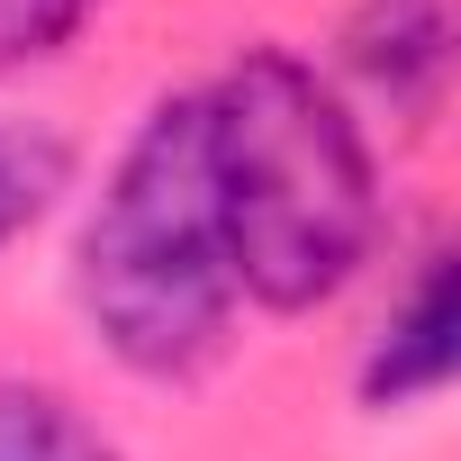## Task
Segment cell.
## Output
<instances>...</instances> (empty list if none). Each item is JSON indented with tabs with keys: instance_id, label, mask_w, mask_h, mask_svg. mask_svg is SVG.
Masks as SVG:
<instances>
[{
	"instance_id": "6da1fadb",
	"label": "cell",
	"mask_w": 461,
	"mask_h": 461,
	"mask_svg": "<svg viewBox=\"0 0 461 461\" xmlns=\"http://www.w3.org/2000/svg\"><path fill=\"white\" fill-rule=\"evenodd\" d=\"M199 127L236 299H263L281 317L335 299L380 236V181L353 109L299 55L245 46L199 91Z\"/></svg>"
},
{
	"instance_id": "7a4b0ae2",
	"label": "cell",
	"mask_w": 461,
	"mask_h": 461,
	"mask_svg": "<svg viewBox=\"0 0 461 461\" xmlns=\"http://www.w3.org/2000/svg\"><path fill=\"white\" fill-rule=\"evenodd\" d=\"M73 290H82L91 335L145 380H190L226 353L236 263H226V226H217L199 91L163 100L127 136V154L82 226Z\"/></svg>"
},
{
	"instance_id": "3957f363",
	"label": "cell",
	"mask_w": 461,
	"mask_h": 461,
	"mask_svg": "<svg viewBox=\"0 0 461 461\" xmlns=\"http://www.w3.org/2000/svg\"><path fill=\"white\" fill-rule=\"evenodd\" d=\"M344 64L398 118H434L452 82V0H362L344 28Z\"/></svg>"
},
{
	"instance_id": "277c9868",
	"label": "cell",
	"mask_w": 461,
	"mask_h": 461,
	"mask_svg": "<svg viewBox=\"0 0 461 461\" xmlns=\"http://www.w3.org/2000/svg\"><path fill=\"white\" fill-rule=\"evenodd\" d=\"M443 380H452V254L425 245L407 299L380 317V344L362 362V398L371 407H407V398H434Z\"/></svg>"
},
{
	"instance_id": "5b68a950",
	"label": "cell",
	"mask_w": 461,
	"mask_h": 461,
	"mask_svg": "<svg viewBox=\"0 0 461 461\" xmlns=\"http://www.w3.org/2000/svg\"><path fill=\"white\" fill-rule=\"evenodd\" d=\"M0 461H118V443L37 380H0Z\"/></svg>"
},
{
	"instance_id": "8992f818",
	"label": "cell",
	"mask_w": 461,
	"mask_h": 461,
	"mask_svg": "<svg viewBox=\"0 0 461 461\" xmlns=\"http://www.w3.org/2000/svg\"><path fill=\"white\" fill-rule=\"evenodd\" d=\"M73 181V145L55 127H28V118H0V245L28 236V226L55 208V190Z\"/></svg>"
},
{
	"instance_id": "52a82bcc",
	"label": "cell",
	"mask_w": 461,
	"mask_h": 461,
	"mask_svg": "<svg viewBox=\"0 0 461 461\" xmlns=\"http://www.w3.org/2000/svg\"><path fill=\"white\" fill-rule=\"evenodd\" d=\"M91 10H100V0H0V73L37 64V55H64Z\"/></svg>"
}]
</instances>
